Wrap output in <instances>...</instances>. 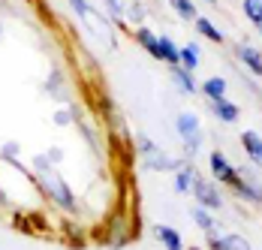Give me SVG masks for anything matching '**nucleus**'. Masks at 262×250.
<instances>
[{"label":"nucleus","mask_w":262,"mask_h":250,"mask_svg":"<svg viewBox=\"0 0 262 250\" xmlns=\"http://www.w3.org/2000/svg\"><path fill=\"white\" fill-rule=\"evenodd\" d=\"M39 184H42V190L49 193V199L57 202L63 211H76V196H73V190L67 187V181L57 175V172H46V175H39Z\"/></svg>","instance_id":"nucleus-1"},{"label":"nucleus","mask_w":262,"mask_h":250,"mask_svg":"<svg viewBox=\"0 0 262 250\" xmlns=\"http://www.w3.org/2000/svg\"><path fill=\"white\" fill-rule=\"evenodd\" d=\"M139 148H142V160H145V169H154V172H169V169H178V163L169 157V154H163V151L148 139V136H142L139 139Z\"/></svg>","instance_id":"nucleus-2"},{"label":"nucleus","mask_w":262,"mask_h":250,"mask_svg":"<svg viewBox=\"0 0 262 250\" xmlns=\"http://www.w3.org/2000/svg\"><path fill=\"white\" fill-rule=\"evenodd\" d=\"M178 133L184 139V148H187V157H193L199 142H202V127H199V118L193 112H181L178 115Z\"/></svg>","instance_id":"nucleus-3"},{"label":"nucleus","mask_w":262,"mask_h":250,"mask_svg":"<svg viewBox=\"0 0 262 250\" xmlns=\"http://www.w3.org/2000/svg\"><path fill=\"white\" fill-rule=\"evenodd\" d=\"M193 193H196V202H199L202 208H208V211L223 205V196L217 193V184H211V181H202V178H199V181L193 184Z\"/></svg>","instance_id":"nucleus-4"},{"label":"nucleus","mask_w":262,"mask_h":250,"mask_svg":"<svg viewBox=\"0 0 262 250\" xmlns=\"http://www.w3.org/2000/svg\"><path fill=\"white\" fill-rule=\"evenodd\" d=\"M208 166H211V175L217 178V181H223V184H232V181L238 178L235 166H232V163H229L220 151H214V154L208 157Z\"/></svg>","instance_id":"nucleus-5"},{"label":"nucleus","mask_w":262,"mask_h":250,"mask_svg":"<svg viewBox=\"0 0 262 250\" xmlns=\"http://www.w3.org/2000/svg\"><path fill=\"white\" fill-rule=\"evenodd\" d=\"M238 57H241V64H244L250 73L262 78V54H259V49H253L250 43H238Z\"/></svg>","instance_id":"nucleus-6"},{"label":"nucleus","mask_w":262,"mask_h":250,"mask_svg":"<svg viewBox=\"0 0 262 250\" xmlns=\"http://www.w3.org/2000/svg\"><path fill=\"white\" fill-rule=\"evenodd\" d=\"M232 187H235V193L241 196V199L253 202V205H259L262 202V190L256 187V178H235Z\"/></svg>","instance_id":"nucleus-7"},{"label":"nucleus","mask_w":262,"mask_h":250,"mask_svg":"<svg viewBox=\"0 0 262 250\" xmlns=\"http://www.w3.org/2000/svg\"><path fill=\"white\" fill-rule=\"evenodd\" d=\"M211 112H214L223 124H235V121H238V106H235V102H229L226 97L211 100Z\"/></svg>","instance_id":"nucleus-8"},{"label":"nucleus","mask_w":262,"mask_h":250,"mask_svg":"<svg viewBox=\"0 0 262 250\" xmlns=\"http://www.w3.org/2000/svg\"><path fill=\"white\" fill-rule=\"evenodd\" d=\"M157 43H160V60H166L169 67H178V64H181V49H178L166 33H160Z\"/></svg>","instance_id":"nucleus-9"},{"label":"nucleus","mask_w":262,"mask_h":250,"mask_svg":"<svg viewBox=\"0 0 262 250\" xmlns=\"http://www.w3.org/2000/svg\"><path fill=\"white\" fill-rule=\"evenodd\" d=\"M241 145H244V151H247V157H250L256 166H262V139L259 136L250 133V130H244V133H241Z\"/></svg>","instance_id":"nucleus-10"},{"label":"nucleus","mask_w":262,"mask_h":250,"mask_svg":"<svg viewBox=\"0 0 262 250\" xmlns=\"http://www.w3.org/2000/svg\"><path fill=\"white\" fill-rule=\"evenodd\" d=\"M211 250H250V244L241 235H223V238L211 235Z\"/></svg>","instance_id":"nucleus-11"},{"label":"nucleus","mask_w":262,"mask_h":250,"mask_svg":"<svg viewBox=\"0 0 262 250\" xmlns=\"http://www.w3.org/2000/svg\"><path fill=\"white\" fill-rule=\"evenodd\" d=\"M196 181H199L196 166H181V169H178V178H175V190H178V193H190Z\"/></svg>","instance_id":"nucleus-12"},{"label":"nucleus","mask_w":262,"mask_h":250,"mask_svg":"<svg viewBox=\"0 0 262 250\" xmlns=\"http://www.w3.org/2000/svg\"><path fill=\"white\" fill-rule=\"evenodd\" d=\"M169 70H172V78H175V85H178L181 94H196V81H193L190 70H184V67H169Z\"/></svg>","instance_id":"nucleus-13"},{"label":"nucleus","mask_w":262,"mask_h":250,"mask_svg":"<svg viewBox=\"0 0 262 250\" xmlns=\"http://www.w3.org/2000/svg\"><path fill=\"white\" fill-rule=\"evenodd\" d=\"M136 39H139V46H145V51H148L151 57L160 60V43H157V33H154V30L139 27V30H136Z\"/></svg>","instance_id":"nucleus-14"},{"label":"nucleus","mask_w":262,"mask_h":250,"mask_svg":"<svg viewBox=\"0 0 262 250\" xmlns=\"http://www.w3.org/2000/svg\"><path fill=\"white\" fill-rule=\"evenodd\" d=\"M154 232H157V238L163 241V247H166V250H184L181 235H178V232H175L172 226H157Z\"/></svg>","instance_id":"nucleus-15"},{"label":"nucleus","mask_w":262,"mask_h":250,"mask_svg":"<svg viewBox=\"0 0 262 250\" xmlns=\"http://www.w3.org/2000/svg\"><path fill=\"white\" fill-rule=\"evenodd\" d=\"M196 30H199L205 39H211V43H223V30L214 25L211 18H202V15H199V18H196Z\"/></svg>","instance_id":"nucleus-16"},{"label":"nucleus","mask_w":262,"mask_h":250,"mask_svg":"<svg viewBox=\"0 0 262 250\" xmlns=\"http://www.w3.org/2000/svg\"><path fill=\"white\" fill-rule=\"evenodd\" d=\"M202 91H205V97H208V100H220V97H226V78L211 75L208 81L202 85Z\"/></svg>","instance_id":"nucleus-17"},{"label":"nucleus","mask_w":262,"mask_h":250,"mask_svg":"<svg viewBox=\"0 0 262 250\" xmlns=\"http://www.w3.org/2000/svg\"><path fill=\"white\" fill-rule=\"evenodd\" d=\"M169 3L178 12V18H184V22H196L199 18V9L193 6V0H169Z\"/></svg>","instance_id":"nucleus-18"},{"label":"nucleus","mask_w":262,"mask_h":250,"mask_svg":"<svg viewBox=\"0 0 262 250\" xmlns=\"http://www.w3.org/2000/svg\"><path fill=\"white\" fill-rule=\"evenodd\" d=\"M178 67L190 70V73L199 67V46H196V43H190V46H184L181 49V64H178Z\"/></svg>","instance_id":"nucleus-19"},{"label":"nucleus","mask_w":262,"mask_h":250,"mask_svg":"<svg viewBox=\"0 0 262 250\" xmlns=\"http://www.w3.org/2000/svg\"><path fill=\"white\" fill-rule=\"evenodd\" d=\"M241 12H244L253 25H262V0H244V3H241Z\"/></svg>","instance_id":"nucleus-20"},{"label":"nucleus","mask_w":262,"mask_h":250,"mask_svg":"<svg viewBox=\"0 0 262 250\" xmlns=\"http://www.w3.org/2000/svg\"><path fill=\"white\" fill-rule=\"evenodd\" d=\"M190 214H193V220H196V223L202 226L205 232H214V217L208 214V208H202V205H196V208H193Z\"/></svg>","instance_id":"nucleus-21"},{"label":"nucleus","mask_w":262,"mask_h":250,"mask_svg":"<svg viewBox=\"0 0 262 250\" xmlns=\"http://www.w3.org/2000/svg\"><path fill=\"white\" fill-rule=\"evenodd\" d=\"M105 6H108V15L115 18V22H124V3H118V0H105Z\"/></svg>","instance_id":"nucleus-22"},{"label":"nucleus","mask_w":262,"mask_h":250,"mask_svg":"<svg viewBox=\"0 0 262 250\" xmlns=\"http://www.w3.org/2000/svg\"><path fill=\"white\" fill-rule=\"evenodd\" d=\"M70 6H73V12H76L79 18H88V15H91V6H88V0H70Z\"/></svg>","instance_id":"nucleus-23"},{"label":"nucleus","mask_w":262,"mask_h":250,"mask_svg":"<svg viewBox=\"0 0 262 250\" xmlns=\"http://www.w3.org/2000/svg\"><path fill=\"white\" fill-rule=\"evenodd\" d=\"M127 18H133V22H142L145 18V6L142 3H133V6H127V12H124Z\"/></svg>","instance_id":"nucleus-24"},{"label":"nucleus","mask_w":262,"mask_h":250,"mask_svg":"<svg viewBox=\"0 0 262 250\" xmlns=\"http://www.w3.org/2000/svg\"><path fill=\"white\" fill-rule=\"evenodd\" d=\"M70 121H73V109H60V112H54V124L67 127Z\"/></svg>","instance_id":"nucleus-25"},{"label":"nucleus","mask_w":262,"mask_h":250,"mask_svg":"<svg viewBox=\"0 0 262 250\" xmlns=\"http://www.w3.org/2000/svg\"><path fill=\"white\" fill-rule=\"evenodd\" d=\"M33 166H36L42 175H46V172H52V163H49V157H46V154H39V157L33 160Z\"/></svg>","instance_id":"nucleus-26"},{"label":"nucleus","mask_w":262,"mask_h":250,"mask_svg":"<svg viewBox=\"0 0 262 250\" xmlns=\"http://www.w3.org/2000/svg\"><path fill=\"white\" fill-rule=\"evenodd\" d=\"M0 154H3V157H6V160H12V157H15V154H18V142H6V145H3V148H0Z\"/></svg>","instance_id":"nucleus-27"},{"label":"nucleus","mask_w":262,"mask_h":250,"mask_svg":"<svg viewBox=\"0 0 262 250\" xmlns=\"http://www.w3.org/2000/svg\"><path fill=\"white\" fill-rule=\"evenodd\" d=\"M46 88H49L52 94H60V73H57V70H54V73H52V81H49Z\"/></svg>","instance_id":"nucleus-28"},{"label":"nucleus","mask_w":262,"mask_h":250,"mask_svg":"<svg viewBox=\"0 0 262 250\" xmlns=\"http://www.w3.org/2000/svg\"><path fill=\"white\" fill-rule=\"evenodd\" d=\"M60 160H63V151H60V148L49 151V163H60Z\"/></svg>","instance_id":"nucleus-29"},{"label":"nucleus","mask_w":262,"mask_h":250,"mask_svg":"<svg viewBox=\"0 0 262 250\" xmlns=\"http://www.w3.org/2000/svg\"><path fill=\"white\" fill-rule=\"evenodd\" d=\"M256 33H259V36H262V25H256Z\"/></svg>","instance_id":"nucleus-30"},{"label":"nucleus","mask_w":262,"mask_h":250,"mask_svg":"<svg viewBox=\"0 0 262 250\" xmlns=\"http://www.w3.org/2000/svg\"><path fill=\"white\" fill-rule=\"evenodd\" d=\"M0 36H3V25H0Z\"/></svg>","instance_id":"nucleus-31"},{"label":"nucleus","mask_w":262,"mask_h":250,"mask_svg":"<svg viewBox=\"0 0 262 250\" xmlns=\"http://www.w3.org/2000/svg\"><path fill=\"white\" fill-rule=\"evenodd\" d=\"M205 3H217V0H205Z\"/></svg>","instance_id":"nucleus-32"},{"label":"nucleus","mask_w":262,"mask_h":250,"mask_svg":"<svg viewBox=\"0 0 262 250\" xmlns=\"http://www.w3.org/2000/svg\"><path fill=\"white\" fill-rule=\"evenodd\" d=\"M118 3H124V0H118Z\"/></svg>","instance_id":"nucleus-33"}]
</instances>
